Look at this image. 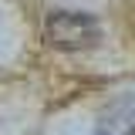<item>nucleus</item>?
Wrapping results in <instances>:
<instances>
[{
  "label": "nucleus",
  "instance_id": "obj_1",
  "mask_svg": "<svg viewBox=\"0 0 135 135\" xmlns=\"http://www.w3.org/2000/svg\"><path fill=\"white\" fill-rule=\"evenodd\" d=\"M44 37L57 51H84L101 41V24L81 10H54L44 20Z\"/></svg>",
  "mask_w": 135,
  "mask_h": 135
}]
</instances>
